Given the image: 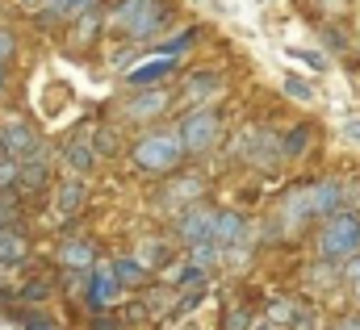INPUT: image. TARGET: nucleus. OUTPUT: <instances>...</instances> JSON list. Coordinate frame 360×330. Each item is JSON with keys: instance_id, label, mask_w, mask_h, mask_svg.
Listing matches in <instances>:
<instances>
[{"instance_id": "1", "label": "nucleus", "mask_w": 360, "mask_h": 330, "mask_svg": "<svg viewBox=\"0 0 360 330\" xmlns=\"http://www.w3.org/2000/svg\"><path fill=\"white\" fill-rule=\"evenodd\" d=\"M126 164H130V171H134L139 180L155 184V180L180 171V167L193 164V159H188V151H184V143H180L176 126H172V121H160V126H147V130H134V134H130Z\"/></svg>"}, {"instance_id": "2", "label": "nucleus", "mask_w": 360, "mask_h": 330, "mask_svg": "<svg viewBox=\"0 0 360 330\" xmlns=\"http://www.w3.org/2000/svg\"><path fill=\"white\" fill-rule=\"evenodd\" d=\"M176 109L180 105H176V88H172V84H160V88H122V96L109 105V117L122 121V126L134 134V130L172 121Z\"/></svg>"}, {"instance_id": "3", "label": "nucleus", "mask_w": 360, "mask_h": 330, "mask_svg": "<svg viewBox=\"0 0 360 330\" xmlns=\"http://www.w3.org/2000/svg\"><path fill=\"white\" fill-rule=\"evenodd\" d=\"M172 126L180 130V143L188 151V159H210L218 147H222V134H226V117H222V105L210 100V105H184L176 109Z\"/></svg>"}, {"instance_id": "4", "label": "nucleus", "mask_w": 360, "mask_h": 330, "mask_svg": "<svg viewBox=\"0 0 360 330\" xmlns=\"http://www.w3.org/2000/svg\"><path fill=\"white\" fill-rule=\"evenodd\" d=\"M205 197H210V176H205L197 164H184L180 171L164 176V180H155L147 205H151V213L164 218V226H168L180 209H188L193 201H205Z\"/></svg>"}, {"instance_id": "5", "label": "nucleus", "mask_w": 360, "mask_h": 330, "mask_svg": "<svg viewBox=\"0 0 360 330\" xmlns=\"http://www.w3.org/2000/svg\"><path fill=\"white\" fill-rule=\"evenodd\" d=\"M356 251H360V213H356V209H348V205H344L340 213H331V218H323V222H319L314 255L344 263V259H352Z\"/></svg>"}, {"instance_id": "6", "label": "nucleus", "mask_w": 360, "mask_h": 330, "mask_svg": "<svg viewBox=\"0 0 360 330\" xmlns=\"http://www.w3.org/2000/svg\"><path fill=\"white\" fill-rule=\"evenodd\" d=\"M76 297H80V305L96 318V314L117 310V305H122V297H126V289H122V280L113 276V263H109V259H101L96 268L84 272V280H80V293H76Z\"/></svg>"}, {"instance_id": "7", "label": "nucleus", "mask_w": 360, "mask_h": 330, "mask_svg": "<svg viewBox=\"0 0 360 330\" xmlns=\"http://www.w3.org/2000/svg\"><path fill=\"white\" fill-rule=\"evenodd\" d=\"M63 42V55L68 59H76V63H89L92 51H96V42L105 38V8H89V13H80V17H72L68 21V29L59 34Z\"/></svg>"}, {"instance_id": "8", "label": "nucleus", "mask_w": 360, "mask_h": 330, "mask_svg": "<svg viewBox=\"0 0 360 330\" xmlns=\"http://www.w3.org/2000/svg\"><path fill=\"white\" fill-rule=\"evenodd\" d=\"M214 218H218V205H214L210 197H205V201H193L188 209H180L176 218L168 222L176 247L188 251V247H197V243H205V239H214Z\"/></svg>"}, {"instance_id": "9", "label": "nucleus", "mask_w": 360, "mask_h": 330, "mask_svg": "<svg viewBox=\"0 0 360 330\" xmlns=\"http://www.w3.org/2000/svg\"><path fill=\"white\" fill-rule=\"evenodd\" d=\"M59 164L63 171H72V176H80V180H92L96 171H101V155H96V147H92V117L89 121H80L63 143H59Z\"/></svg>"}, {"instance_id": "10", "label": "nucleus", "mask_w": 360, "mask_h": 330, "mask_svg": "<svg viewBox=\"0 0 360 330\" xmlns=\"http://www.w3.org/2000/svg\"><path fill=\"white\" fill-rule=\"evenodd\" d=\"M172 25H176V0H143V8H139L134 25H130V29H126V38H117V42L147 46V42L164 38Z\"/></svg>"}, {"instance_id": "11", "label": "nucleus", "mask_w": 360, "mask_h": 330, "mask_svg": "<svg viewBox=\"0 0 360 330\" xmlns=\"http://www.w3.org/2000/svg\"><path fill=\"white\" fill-rule=\"evenodd\" d=\"M176 105L184 109V105H210V100H218L222 92H226V76L218 72V67H180L176 76Z\"/></svg>"}, {"instance_id": "12", "label": "nucleus", "mask_w": 360, "mask_h": 330, "mask_svg": "<svg viewBox=\"0 0 360 330\" xmlns=\"http://www.w3.org/2000/svg\"><path fill=\"white\" fill-rule=\"evenodd\" d=\"M59 180V147L55 143H42L25 164H21V197H46L51 184Z\"/></svg>"}, {"instance_id": "13", "label": "nucleus", "mask_w": 360, "mask_h": 330, "mask_svg": "<svg viewBox=\"0 0 360 330\" xmlns=\"http://www.w3.org/2000/svg\"><path fill=\"white\" fill-rule=\"evenodd\" d=\"M89 180H80V176H59L55 184H51V192H46V209L59 218V222H72V218H84V209H89Z\"/></svg>"}, {"instance_id": "14", "label": "nucleus", "mask_w": 360, "mask_h": 330, "mask_svg": "<svg viewBox=\"0 0 360 330\" xmlns=\"http://www.w3.org/2000/svg\"><path fill=\"white\" fill-rule=\"evenodd\" d=\"M46 138L38 134V126L30 121V117H0V155H8V159H30L38 147H42Z\"/></svg>"}, {"instance_id": "15", "label": "nucleus", "mask_w": 360, "mask_h": 330, "mask_svg": "<svg viewBox=\"0 0 360 330\" xmlns=\"http://www.w3.org/2000/svg\"><path fill=\"white\" fill-rule=\"evenodd\" d=\"M105 259V247L96 235H59V247H55V263L63 272H89Z\"/></svg>"}, {"instance_id": "16", "label": "nucleus", "mask_w": 360, "mask_h": 330, "mask_svg": "<svg viewBox=\"0 0 360 330\" xmlns=\"http://www.w3.org/2000/svg\"><path fill=\"white\" fill-rule=\"evenodd\" d=\"M176 76H180V59H172V55H151L139 67H122L117 72V84L122 88H160V84H172Z\"/></svg>"}, {"instance_id": "17", "label": "nucleus", "mask_w": 360, "mask_h": 330, "mask_svg": "<svg viewBox=\"0 0 360 330\" xmlns=\"http://www.w3.org/2000/svg\"><path fill=\"white\" fill-rule=\"evenodd\" d=\"M306 197H310L314 222H323V218H331V213H340L348 205V184L340 176H323V180H310L306 184Z\"/></svg>"}, {"instance_id": "18", "label": "nucleus", "mask_w": 360, "mask_h": 330, "mask_svg": "<svg viewBox=\"0 0 360 330\" xmlns=\"http://www.w3.org/2000/svg\"><path fill=\"white\" fill-rule=\"evenodd\" d=\"M210 268H201L197 259H188V251H180L176 259H168L160 272H155V280H164L168 289H210Z\"/></svg>"}, {"instance_id": "19", "label": "nucleus", "mask_w": 360, "mask_h": 330, "mask_svg": "<svg viewBox=\"0 0 360 330\" xmlns=\"http://www.w3.org/2000/svg\"><path fill=\"white\" fill-rule=\"evenodd\" d=\"M130 251H134V255H139L151 272H160L168 259H176V255H180V247H176V239H172V230H168V226L143 230V235L134 239V247H130Z\"/></svg>"}, {"instance_id": "20", "label": "nucleus", "mask_w": 360, "mask_h": 330, "mask_svg": "<svg viewBox=\"0 0 360 330\" xmlns=\"http://www.w3.org/2000/svg\"><path fill=\"white\" fill-rule=\"evenodd\" d=\"M92 147H96V155H101L105 164H113V159H126L130 130H126L122 121H113V117H101V121H92Z\"/></svg>"}, {"instance_id": "21", "label": "nucleus", "mask_w": 360, "mask_h": 330, "mask_svg": "<svg viewBox=\"0 0 360 330\" xmlns=\"http://www.w3.org/2000/svg\"><path fill=\"white\" fill-rule=\"evenodd\" d=\"M252 239V218L235 205H218V218H214V243L222 247H235V243H248Z\"/></svg>"}, {"instance_id": "22", "label": "nucleus", "mask_w": 360, "mask_h": 330, "mask_svg": "<svg viewBox=\"0 0 360 330\" xmlns=\"http://www.w3.org/2000/svg\"><path fill=\"white\" fill-rule=\"evenodd\" d=\"M109 263H113V276L122 280L126 293H139V289H147V284L155 280V272H151L134 251H117V255H109Z\"/></svg>"}, {"instance_id": "23", "label": "nucleus", "mask_w": 360, "mask_h": 330, "mask_svg": "<svg viewBox=\"0 0 360 330\" xmlns=\"http://www.w3.org/2000/svg\"><path fill=\"white\" fill-rule=\"evenodd\" d=\"M314 138H319V130H314L310 121H297V126H289V130L281 134V159H285V164H297V159H306V155H310V147H314Z\"/></svg>"}, {"instance_id": "24", "label": "nucleus", "mask_w": 360, "mask_h": 330, "mask_svg": "<svg viewBox=\"0 0 360 330\" xmlns=\"http://www.w3.org/2000/svg\"><path fill=\"white\" fill-rule=\"evenodd\" d=\"M59 293V280L51 276H25L13 293H4V301H21V305H46Z\"/></svg>"}, {"instance_id": "25", "label": "nucleus", "mask_w": 360, "mask_h": 330, "mask_svg": "<svg viewBox=\"0 0 360 330\" xmlns=\"http://www.w3.org/2000/svg\"><path fill=\"white\" fill-rule=\"evenodd\" d=\"M201 25H184V29H176V34H164V38H155V42H147V55H172V59H180V55H188L197 42H201Z\"/></svg>"}, {"instance_id": "26", "label": "nucleus", "mask_w": 360, "mask_h": 330, "mask_svg": "<svg viewBox=\"0 0 360 330\" xmlns=\"http://www.w3.org/2000/svg\"><path fill=\"white\" fill-rule=\"evenodd\" d=\"M302 280H306V289H310V293H331V289H340V284H344L340 263H335V259H323V255H319L314 263H306Z\"/></svg>"}, {"instance_id": "27", "label": "nucleus", "mask_w": 360, "mask_h": 330, "mask_svg": "<svg viewBox=\"0 0 360 330\" xmlns=\"http://www.w3.org/2000/svg\"><path fill=\"white\" fill-rule=\"evenodd\" d=\"M8 318L17 322L21 330H63L59 318L42 305H21V301H8Z\"/></svg>"}, {"instance_id": "28", "label": "nucleus", "mask_w": 360, "mask_h": 330, "mask_svg": "<svg viewBox=\"0 0 360 330\" xmlns=\"http://www.w3.org/2000/svg\"><path fill=\"white\" fill-rule=\"evenodd\" d=\"M21 222H25V197H21V188L0 192V230L21 226Z\"/></svg>"}, {"instance_id": "29", "label": "nucleus", "mask_w": 360, "mask_h": 330, "mask_svg": "<svg viewBox=\"0 0 360 330\" xmlns=\"http://www.w3.org/2000/svg\"><path fill=\"white\" fill-rule=\"evenodd\" d=\"M21 59V29L17 25H8L4 17H0V63H17Z\"/></svg>"}, {"instance_id": "30", "label": "nucleus", "mask_w": 360, "mask_h": 330, "mask_svg": "<svg viewBox=\"0 0 360 330\" xmlns=\"http://www.w3.org/2000/svg\"><path fill=\"white\" fill-rule=\"evenodd\" d=\"M293 314H297V301L293 297H269V305H264V318L276 322V326H285V330L293 322Z\"/></svg>"}, {"instance_id": "31", "label": "nucleus", "mask_w": 360, "mask_h": 330, "mask_svg": "<svg viewBox=\"0 0 360 330\" xmlns=\"http://www.w3.org/2000/svg\"><path fill=\"white\" fill-rule=\"evenodd\" d=\"M256 326V310L252 305H226L222 310V326L218 330H252Z\"/></svg>"}, {"instance_id": "32", "label": "nucleus", "mask_w": 360, "mask_h": 330, "mask_svg": "<svg viewBox=\"0 0 360 330\" xmlns=\"http://www.w3.org/2000/svg\"><path fill=\"white\" fill-rule=\"evenodd\" d=\"M201 301H205V289H180L172 301V318H193Z\"/></svg>"}, {"instance_id": "33", "label": "nucleus", "mask_w": 360, "mask_h": 330, "mask_svg": "<svg viewBox=\"0 0 360 330\" xmlns=\"http://www.w3.org/2000/svg\"><path fill=\"white\" fill-rule=\"evenodd\" d=\"M13 188H21V159L0 155V192H13Z\"/></svg>"}, {"instance_id": "34", "label": "nucleus", "mask_w": 360, "mask_h": 330, "mask_svg": "<svg viewBox=\"0 0 360 330\" xmlns=\"http://www.w3.org/2000/svg\"><path fill=\"white\" fill-rule=\"evenodd\" d=\"M323 46L331 51V55H348V29L344 25H323Z\"/></svg>"}, {"instance_id": "35", "label": "nucleus", "mask_w": 360, "mask_h": 330, "mask_svg": "<svg viewBox=\"0 0 360 330\" xmlns=\"http://www.w3.org/2000/svg\"><path fill=\"white\" fill-rule=\"evenodd\" d=\"M289 330H323V318H319V310H314V305H306V301H297V314H293Z\"/></svg>"}, {"instance_id": "36", "label": "nucleus", "mask_w": 360, "mask_h": 330, "mask_svg": "<svg viewBox=\"0 0 360 330\" xmlns=\"http://www.w3.org/2000/svg\"><path fill=\"white\" fill-rule=\"evenodd\" d=\"M285 96H293V100H314V84H306L302 76H289V80H285Z\"/></svg>"}, {"instance_id": "37", "label": "nucleus", "mask_w": 360, "mask_h": 330, "mask_svg": "<svg viewBox=\"0 0 360 330\" xmlns=\"http://www.w3.org/2000/svg\"><path fill=\"white\" fill-rule=\"evenodd\" d=\"M340 276H344V289H360V251L340 263Z\"/></svg>"}, {"instance_id": "38", "label": "nucleus", "mask_w": 360, "mask_h": 330, "mask_svg": "<svg viewBox=\"0 0 360 330\" xmlns=\"http://www.w3.org/2000/svg\"><path fill=\"white\" fill-rule=\"evenodd\" d=\"M89 330H130L126 322H122V314L117 310H109V314H96L89 322Z\"/></svg>"}, {"instance_id": "39", "label": "nucleus", "mask_w": 360, "mask_h": 330, "mask_svg": "<svg viewBox=\"0 0 360 330\" xmlns=\"http://www.w3.org/2000/svg\"><path fill=\"white\" fill-rule=\"evenodd\" d=\"M293 59H302L306 67H314V72H327V55H319V51H289Z\"/></svg>"}, {"instance_id": "40", "label": "nucleus", "mask_w": 360, "mask_h": 330, "mask_svg": "<svg viewBox=\"0 0 360 330\" xmlns=\"http://www.w3.org/2000/svg\"><path fill=\"white\" fill-rule=\"evenodd\" d=\"M8 92H13V67H8V63H0V105L8 100Z\"/></svg>"}, {"instance_id": "41", "label": "nucleus", "mask_w": 360, "mask_h": 330, "mask_svg": "<svg viewBox=\"0 0 360 330\" xmlns=\"http://www.w3.org/2000/svg\"><path fill=\"white\" fill-rule=\"evenodd\" d=\"M340 326H344V330H360V310H356V314H344V318H340Z\"/></svg>"}, {"instance_id": "42", "label": "nucleus", "mask_w": 360, "mask_h": 330, "mask_svg": "<svg viewBox=\"0 0 360 330\" xmlns=\"http://www.w3.org/2000/svg\"><path fill=\"white\" fill-rule=\"evenodd\" d=\"M13 4H17V13H25V17H30V13H34L42 0H13Z\"/></svg>"}, {"instance_id": "43", "label": "nucleus", "mask_w": 360, "mask_h": 330, "mask_svg": "<svg viewBox=\"0 0 360 330\" xmlns=\"http://www.w3.org/2000/svg\"><path fill=\"white\" fill-rule=\"evenodd\" d=\"M252 330H285V326H276V322H269V318H256V326Z\"/></svg>"}, {"instance_id": "44", "label": "nucleus", "mask_w": 360, "mask_h": 330, "mask_svg": "<svg viewBox=\"0 0 360 330\" xmlns=\"http://www.w3.org/2000/svg\"><path fill=\"white\" fill-rule=\"evenodd\" d=\"M344 134H348V138H356V143H360V121H348V126H344Z\"/></svg>"}, {"instance_id": "45", "label": "nucleus", "mask_w": 360, "mask_h": 330, "mask_svg": "<svg viewBox=\"0 0 360 330\" xmlns=\"http://www.w3.org/2000/svg\"><path fill=\"white\" fill-rule=\"evenodd\" d=\"M327 330H344V326H340V322H335V326H327Z\"/></svg>"}, {"instance_id": "46", "label": "nucleus", "mask_w": 360, "mask_h": 330, "mask_svg": "<svg viewBox=\"0 0 360 330\" xmlns=\"http://www.w3.org/2000/svg\"><path fill=\"white\" fill-rule=\"evenodd\" d=\"M0 17H4V0H0Z\"/></svg>"}, {"instance_id": "47", "label": "nucleus", "mask_w": 360, "mask_h": 330, "mask_svg": "<svg viewBox=\"0 0 360 330\" xmlns=\"http://www.w3.org/2000/svg\"><path fill=\"white\" fill-rule=\"evenodd\" d=\"M0 301H4V293H0Z\"/></svg>"}]
</instances>
